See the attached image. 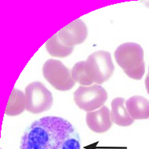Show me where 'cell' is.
Here are the masks:
<instances>
[{
    "mask_svg": "<svg viewBox=\"0 0 149 149\" xmlns=\"http://www.w3.org/2000/svg\"><path fill=\"white\" fill-rule=\"evenodd\" d=\"M20 149H81V141L70 122L61 117L46 116L26 129Z\"/></svg>",
    "mask_w": 149,
    "mask_h": 149,
    "instance_id": "1",
    "label": "cell"
},
{
    "mask_svg": "<svg viewBox=\"0 0 149 149\" xmlns=\"http://www.w3.org/2000/svg\"><path fill=\"white\" fill-rule=\"evenodd\" d=\"M115 58L119 67L130 79L140 80L145 72L144 50L139 44L125 42L115 51Z\"/></svg>",
    "mask_w": 149,
    "mask_h": 149,
    "instance_id": "2",
    "label": "cell"
},
{
    "mask_svg": "<svg viewBox=\"0 0 149 149\" xmlns=\"http://www.w3.org/2000/svg\"><path fill=\"white\" fill-rule=\"evenodd\" d=\"M85 69L93 82L103 84L111 77L115 71L110 53L99 50L90 54L85 61Z\"/></svg>",
    "mask_w": 149,
    "mask_h": 149,
    "instance_id": "3",
    "label": "cell"
},
{
    "mask_svg": "<svg viewBox=\"0 0 149 149\" xmlns=\"http://www.w3.org/2000/svg\"><path fill=\"white\" fill-rule=\"evenodd\" d=\"M42 74L46 81L60 91L70 90L75 85L72 71L58 60L46 61L42 67Z\"/></svg>",
    "mask_w": 149,
    "mask_h": 149,
    "instance_id": "4",
    "label": "cell"
},
{
    "mask_svg": "<svg viewBox=\"0 0 149 149\" xmlns=\"http://www.w3.org/2000/svg\"><path fill=\"white\" fill-rule=\"evenodd\" d=\"M54 103L51 92L40 82H34L25 88L26 110L39 114L50 109Z\"/></svg>",
    "mask_w": 149,
    "mask_h": 149,
    "instance_id": "5",
    "label": "cell"
},
{
    "mask_svg": "<svg viewBox=\"0 0 149 149\" xmlns=\"http://www.w3.org/2000/svg\"><path fill=\"white\" fill-rule=\"evenodd\" d=\"M75 104L85 111H93L104 106L108 100V93L104 88L94 84L79 86L73 94Z\"/></svg>",
    "mask_w": 149,
    "mask_h": 149,
    "instance_id": "6",
    "label": "cell"
},
{
    "mask_svg": "<svg viewBox=\"0 0 149 149\" xmlns=\"http://www.w3.org/2000/svg\"><path fill=\"white\" fill-rule=\"evenodd\" d=\"M57 34L62 43L74 47L85 42L88 36V29L82 20L76 19L61 29Z\"/></svg>",
    "mask_w": 149,
    "mask_h": 149,
    "instance_id": "7",
    "label": "cell"
},
{
    "mask_svg": "<svg viewBox=\"0 0 149 149\" xmlns=\"http://www.w3.org/2000/svg\"><path fill=\"white\" fill-rule=\"evenodd\" d=\"M86 122L88 127L97 134L105 133L112 126L110 111L105 105L102 106L99 110L88 112L86 116Z\"/></svg>",
    "mask_w": 149,
    "mask_h": 149,
    "instance_id": "8",
    "label": "cell"
},
{
    "mask_svg": "<svg viewBox=\"0 0 149 149\" xmlns=\"http://www.w3.org/2000/svg\"><path fill=\"white\" fill-rule=\"evenodd\" d=\"M127 111L134 120L149 118V100L142 96H134L126 101Z\"/></svg>",
    "mask_w": 149,
    "mask_h": 149,
    "instance_id": "9",
    "label": "cell"
},
{
    "mask_svg": "<svg viewBox=\"0 0 149 149\" xmlns=\"http://www.w3.org/2000/svg\"><path fill=\"white\" fill-rule=\"evenodd\" d=\"M125 99L116 97L111 101V111H110L111 118L114 123L120 126H129L134 123V120L124 106Z\"/></svg>",
    "mask_w": 149,
    "mask_h": 149,
    "instance_id": "10",
    "label": "cell"
},
{
    "mask_svg": "<svg viewBox=\"0 0 149 149\" xmlns=\"http://www.w3.org/2000/svg\"><path fill=\"white\" fill-rule=\"evenodd\" d=\"M25 108V94L22 91L13 89L7 105L5 110V115L10 116H18L23 112Z\"/></svg>",
    "mask_w": 149,
    "mask_h": 149,
    "instance_id": "11",
    "label": "cell"
},
{
    "mask_svg": "<svg viewBox=\"0 0 149 149\" xmlns=\"http://www.w3.org/2000/svg\"><path fill=\"white\" fill-rule=\"evenodd\" d=\"M46 49L52 57L64 58L72 54L74 47L65 46L60 41L57 34L52 36L46 42Z\"/></svg>",
    "mask_w": 149,
    "mask_h": 149,
    "instance_id": "12",
    "label": "cell"
},
{
    "mask_svg": "<svg viewBox=\"0 0 149 149\" xmlns=\"http://www.w3.org/2000/svg\"><path fill=\"white\" fill-rule=\"evenodd\" d=\"M72 74L74 82L82 86H91L93 83L86 74L85 69V61L77 62L72 69Z\"/></svg>",
    "mask_w": 149,
    "mask_h": 149,
    "instance_id": "13",
    "label": "cell"
},
{
    "mask_svg": "<svg viewBox=\"0 0 149 149\" xmlns=\"http://www.w3.org/2000/svg\"><path fill=\"white\" fill-rule=\"evenodd\" d=\"M145 86H146V90L149 94V77L147 75L146 79H145Z\"/></svg>",
    "mask_w": 149,
    "mask_h": 149,
    "instance_id": "14",
    "label": "cell"
},
{
    "mask_svg": "<svg viewBox=\"0 0 149 149\" xmlns=\"http://www.w3.org/2000/svg\"><path fill=\"white\" fill-rule=\"evenodd\" d=\"M148 76L149 77V67H148Z\"/></svg>",
    "mask_w": 149,
    "mask_h": 149,
    "instance_id": "15",
    "label": "cell"
},
{
    "mask_svg": "<svg viewBox=\"0 0 149 149\" xmlns=\"http://www.w3.org/2000/svg\"></svg>",
    "mask_w": 149,
    "mask_h": 149,
    "instance_id": "16",
    "label": "cell"
}]
</instances>
